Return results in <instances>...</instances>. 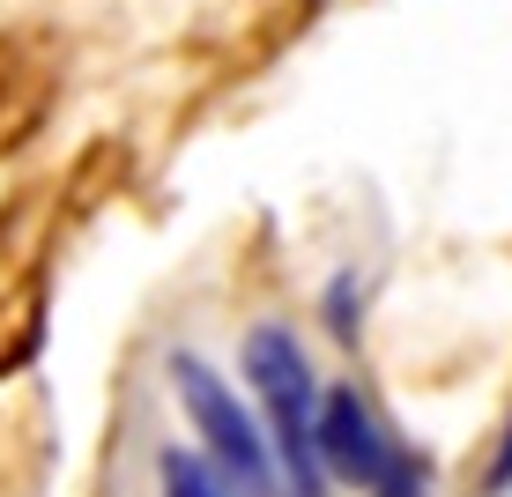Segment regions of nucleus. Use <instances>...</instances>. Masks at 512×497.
<instances>
[{
    "instance_id": "nucleus-1",
    "label": "nucleus",
    "mask_w": 512,
    "mask_h": 497,
    "mask_svg": "<svg viewBox=\"0 0 512 497\" xmlns=\"http://www.w3.org/2000/svg\"><path fill=\"white\" fill-rule=\"evenodd\" d=\"M245 379H253L260 408L275 423V453L290 468L297 497H320V460H312V408H320V379H312V357L297 349L290 327H253L245 334Z\"/></svg>"
},
{
    "instance_id": "nucleus-4",
    "label": "nucleus",
    "mask_w": 512,
    "mask_h": 497,
    "mask_svg": "<svg viewBox=\"0 0 512 497\" xmlns=\"http://www.w3.org/2000/svg\"><path fill=\"white\" fill-rule=\"evenodd\" d=\"M156 475H164V497H223V475L208 468L201 453L164 446V453H156Z\"/></svg>"
},
{
    "instance_id": "nucleus-2",
    "label": "nucleus",
    "mask_w": 512,
    "mask_h": 497,
    "mask_svg": "<svg viewBox=\"0 0 512 497\" xmlns=\"http://www.w3.org/2000/svg\"><path fill=\"white\" fill-rule=\"evenodd\" d=\"M171 386H179V401H186V416H193V431H201V446H208V460H216L223 483H238L245 497H275V453H268V438H260L253 408L208 371V357L179 349V357H171Z\"/></svg>"
},
{
    "instance_id": "nucleus-6",
    "label": "nucleus",
    "mask_w": 512,
    "mask_h": 497,
    "mask_svg": "<svg viewBox=\"0 0 512 497\" xmlns=\"http://www.w3.org/2000/svg\"><path fill=\"white\" fill-rule=\"evenodd\" d=\"M490 490H512V438H505V453H498V468H490Z\"/></svg>"
},
{
    "instance_id": "nucleus-5",
    "label": "nucleus",
    "mask_w": 512,
    "mask_h": 497,
    "mask_svg": "<svg viewBox=\"0 0 512 497\" xmlns=\"http://www.w3.org/2000/svg\"><path fill=\"white\" fill-rule=\"evenodd\" d=\"M423 490H431V468H423L416 453H386V468H379L372 497H423Z\"/></svg>"
},
{
    "instance_id": "nucleus-3",
    "label": "nucleus",
    "mask_w": 512,
    "mask_h": 497,
    "mask_svg": "<svg viewBox=\"0 0 512 497\" xmlns=\"http://www.w3.org/2000/svg\"><path fill=\"white\" fill-rule=\"evenodd\" d=\"M386 431L372 416V401L357 394V386H327L320 408H312V460H320V475H342V483L372 490L379 468H386Z\"/></svg>"
}]
</instances>
